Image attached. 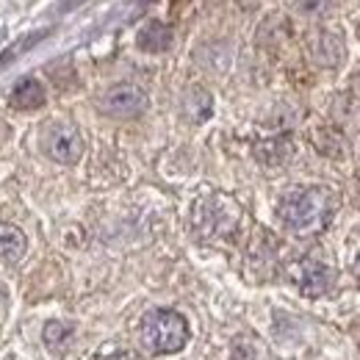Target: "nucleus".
Returning a JSON list of instances; mask_svg holds the SVG:
<instances>
[{"label": "nucleus", "mask_w": 360, "mask_h": 360, "mask_svg": "<svg viewBox=\"0 0 360 360\" xmlns=\"http://www.w3.org/2000/svg\"><path fill=\"white\" fill-rule=\"evenodd\" d=\"M11 105L20 108V111H34V108H42L45 105V89L37 78H22L17 81V86L11 89Z\"/></svg>", "instance_id": "obj_7"}, {"label": "nucleus", "mask_w": 360, "mask_h": 360, "mask_svg": "<svg viewBox=\"0 0 360 360\" xmlns=\"http://www.w3.org/2000/svg\"><path fill=\"white\" fill-rule=\"evenodd\" d=\"M255 155L266 164V167H280L283 161H288L291 155V139L283 136V139H269V141H261L255 147Z\"/></svg>", "instance_id": "obj_10"}, {"label": "nucleus", "mask_w": 360, "mask_h": 360, "mask_svg": "<svg viewBox=\"0 0 360 360\" xmlns=\"http://www.w3.org/2000/svg\"><path fill=\"white\" fill-rule=\"evenodd\" d=\"M42 150L58 164H75L84 155V139L70 122H47L42 131Z\"/></svg>", "instance_id": "obj_3"}, {"label": "nucleus", "mask_w": 360, "mask_h": 360, "mask_svg": "<svg viewBox=\"0 0 360 360\" xmlns=\"http://www.w3.org/2000/svg\"><path fill=\"white\" fill-rule=\"evenodd\" d=\"M97 360H134L128 352H111V355H103V358H97Z\"/></svg>", "instance_id": "obj_15"}, {"label": "nucleus", "mask_w": 360, "mask_h": 360, "mask_svg": "<svg viewBox=\"0 0 360 360\" xmlns=\"http://www.w3.org/2000/svg\"><path fill=\"white\" fill-rule=\"evenodd\" d=\"M100 108L108 117L131 120V117H139L147 108V94L139 89V86H134V84H120V86H111V89L103 94Z\"/></svg>", "instance_id": "obj_5"}, {"label": "nucleus", "mask_w": 360, "mask_h": 360, "mask_svg": "<svg viewBox=\"0 0 360 360\" xmlns=\"http://www.w3.org/2000/svg\"><path fill=\"white\" fill-rule=\"evenodd\" d=\"M45 34H47V31H39V34H34V37H25V39H20L17 45L6 47V50L0 53V70H3L6 64H11V61H14V58H17V56H20L22 50H28V47H34V45H37V42H39V39H45Z\"/></svg>", "instance_id": "obj_13"}, {"label": "nucleus", "mask_w": 360, "mask_h": 360, "mask_svg": "<svg viewBox=\"0 0 360 360\" xmlns=\"http://www.w3.org/2000/svg\"><path fill=\"white\" fill-rule=\"evenodd\" d=\"M186 111L194 122H205L211 117V94L205 89H191L186 94Z\"/></svg>", "instance_id": "obj_11"}, {"label": "nucleus", "mask_w": 360, "mask_h": 360, "mask_svg": "<svg viewBox=\"0 0 360 360\" xmlns=\"http://www.w3.org/2000/svg\"><path fill=\"white\" fill-rule=\"evenodd\" d=\"M355 274H358V277H360V258H358V261H355Z\"/></svg>", "instance_id": "obj_16"}, {"label": "nucleus", "mask_w": 360, "mask_h": 360, "mask_svg": "<svg viewBox=\"0 0 360 360\" xmlns=\"http://www.w3.org/2000/svg\"><path fill=\"white\" fill-rule=\"evenodd\" d=\"M335 200L327 188H291L277 205L280 222L294 233H316L330 222Z\"/></svg>", "instance_id": "obj_1"}, {"label": "nucleus", "mask_w": 360, "mask_h": 360, "mask_svg": "<svg viewBox=\"0 0 360 360\" xmlns=\"http://www.w3.org/2000/svg\"><path fill=\"white\" fill-rule=\"evenodd\" d=\"M141 344L153 355H172L188 344V324L175 311H150L141 321Z\"/></svg>", "instance_id": "obj_2"}, {"label": "nucleus", "mask_w": 360, "mask_h": 360, "mask_svg": "<svg viewBox=\"0 0 360 360\" xmlns=\"http://www.w3.org/2000/svg\"><path fill=\"white\" fill-rule=\"evenodd\" d=\"M70 338H72V327H70V324L50 321V324L45 327V344L50 347V349H61Z\"/></svg>", "instance_id": "obj_12"}, {"label": "nucleus", "mask_w": 360, "mask_h": 360, "mask_svg": "<svg viewBox=\"0 0 360 360\" xmlns=\"http://www.w3.org/2000/svg\"><path fill=\"white\" fill-rule=\"evenodd\" d=\"M25 247H28V241H25V233H22L20 227L0 225V258H3L6 264L22 261Z\"/></svg>", "instance_id": "obj_9"}, {"label": "nucleus", "mask_w": 360, "mask_h": 360, "mask_svg": "<svg viewBox=\"0 0 360 360\" xmlns=\"http://www.w3.org/2000/svg\"><path fill=\"white\" fill-rule=\"evenodd\" d=\"M324 6H327L324 0H305V3H300V8H302L305 14H319Z\"/></svg>", "instance_id": "obj_14"}, {"label": "nucleus", "mask_w": 360, "mask_h": 360, "mask_svg": "<svg viewBox=\"0 0 360 360\" xmlns=\"http://www.w3.org/2000/svg\"><path fill=\"white\" fill-rule=\"evenodd\" d=\"M333 280H335L333 269H327L319 261H302L297 266V285H300V291L305 297H321V294H327L333 288Z\"/></svg>", "instance_id": "obj_6"}, {"label": "nucleus", "mask_w": 360, "mask_h": 360, "mask_svg": "<svg viewBox=\"0 0 360 360\" xmlns=\"http://www.w3.org/2000/svg\"><path fill=\"white\" fill-rule=\"evenodd\" d=\"M136 42H139V47L144 53H164V50L172 47V28L164 25V22H158V20H153V22H147L139 31V39Z\"/></svg>", "instance_id": "obj_8"}, {"label": "nucleus", "mask_w": 360, "mask_h": 360, "mask_svg": "<svg viewBox=\"0 0 360 360\" xmlns=\"http://www.w3.org/2000/svg\"><path fill=\"white\" fill-rule=\"evenodd\" d=\"M194 222H197L202 236H227L238 222V211L233 202H227L222 197H211V200H202L197 205Z\"/></svg>", "instance_id": "obj_4"}]
</instances>
